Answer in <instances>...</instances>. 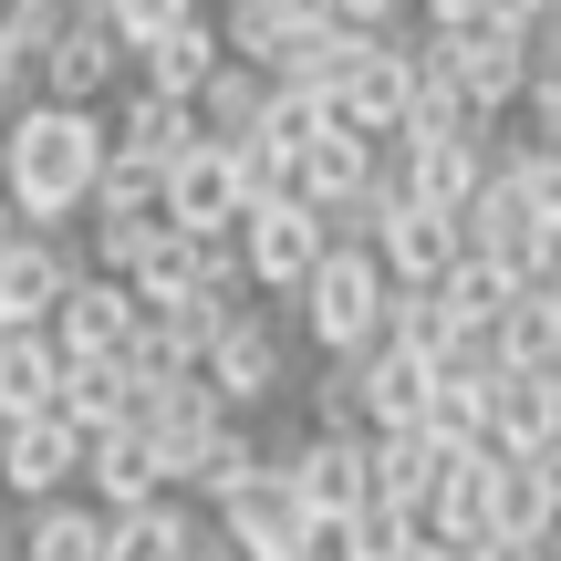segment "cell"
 I'll return each instance as SVG.
<instances>
[{
    "label": "cell",
    "mask_w": 561,
    "mask_h": 561,
    "mask_svg": "<svg viewBox=\"0 0 561 561\" xmlns=\"http://www.w3.org/2000/svg\"><path fill=\"white\" fill-rule=\"evenodd\" d=\"M104 167H115V125L83 115V104H21L11 125H0V187H11V208L32 229H73L94 219V187Z\"/></svg>",
    "instance_id": "obj_1"
},
{
    "label": "cell",
    "mask_w": 561,
    "mask_h": 561,
    "mask_svg": "<svg viewBox=\"0 0 561 561\" xmlns=\"http://www.w3.org/2000/svg\"><path fill=\"white\" fill-rule=\"evenodd\" d=\"M385 322H396V271H385L364 240H333V261H322L312 291H301V333H312L333 364H364L385 343Z\"/></svg>",
    "instance_id": "obj_2"
},
{
    "label": "cell",
    "mask_w": 561,
    "mask_h": 561,
    "mask_svg": "<svg viewBox=\"0 0 561 561\" xmlns=\"http://www.w3.org/2000/svg\"><path fill=\"white\" fill-rule=\"evenodd\" d=\"M219 541L240 551V561H312V551H322V520H312V500L291 489V468L271 458L261 479L219 510Z\"/></svg>",
    "instance_id": "obj_3"
},
{
    "label": "cell",
    "mask_w": 561,
    "mask_h": 561,
    "mask_svg": "<svg viewBox=\"0 0 561 561\" xmlns=\"http://www.w3.org/2000/svg\"><path fill=\"white\" fill-rule=\"evenodd\" d=\"M240 250H250V291L301 301V291H312V271L333 261V219H322V208H250V219H240Z\"/></svg>",
    "instance_id": "obj_4"
},
{
    "label": "cell",
    "mask_w": 561,
    "mask_h": 561,
    "mask_svg": "<svg viewBox=\"0 0 561 561\" xmlns=\"http://www.w3.org/2000/svg\"><path fill=\"white\" fill-rule=\"evenodd\" d=\"M250 219V167H240V146H187L178 167H167V229H187V240H219V229H240Z\"/></svg>",
    "instance_id": "obj_5"
},
{
    "label": "cell",
    "mask_w": 561,
    "mask_h": 561,
    "mask_svg": "<svg viewBox=\"0 0 561 561\" xmlns=\"http://www.w3.org/2000/svg\"><path fill=\"white\" fill-rule=\"evenodd\" d=\"M83 458H94V437L62 416H32V426H0V489H11L21 510H53L62 489L83 479Z\"/></svg>",
    "instance_id": "obj_6"
},
{
    "label": "cell",
    "mask_w": 561,
    "mask_h": 561,
    "mask_svg": "<svg viewBox=\"0 0 561 561\" xmlns=\"http://www.w3.org/2000/svg\"><path fill=\"white\" fill-rule=\"evenodd\" d=\"M280 468H291V489L312 500L322 530L375 510V437H301V447H280Z\"/></svg>",
    "instance_id": "obj_7"
},
{
    "label": "cell",
    "mask_w": 561,
    "mask_h": 561,
    "mask_svg": "<svg viewBox=\"0 0 561 561\" xmlns=\"http://www.w3.org/2000/svg\"><path fill=\"white\" fill-rule=\"evenodd\" d=\"M73 280H83L73 240H62V229H32V240L0 261V312H11V333H53L62 301H73Z\"/></svg>",
    "instance_id": "obj_8"
},
{
    "label": "cell",
    "mask_w": 561,
    "mask_h": 561,
    "mask_svg": "<svg viewBox=\"0 0 561 561\" xmlns=\"http://www.w3.org/2000/svg\"><path fill=\"white\" fill-rule=\"evenodd\" d=\"M458 83L479 115H510V104L541 94V32H520V21H489V32L458 42Z\"/></svg>",
    "instance_id": "obj_9"
},
{
    "label": "cell",
    "mask_w": 561,
    "mask_h": 561,
    "mask_svg": "<svg viewBox=\"0 0 561 561\" xmlns=\"http://www.w3.org/2000/svg\"><path fill=\"white\" fill-rule=\"evenodd\" d=\"M136 333H146V301H136V280H115V271H83L73 301H62V322H53V343L73 364H115Z\"/></svg>",
    "instance_id": "obj_10"
},
{
    "label": "cell",
    "mask_w": 561,
    "mask_h": 561,
    "mask_svg": "<svg viewBox=\"0 0 561 561\" xmlns=\"http://www.w3.org/2000/svg\"><path fill=\"white\" fill-rule=\"evenodd\" d=\"M83 500L94 510H157V500H178V479H167V447L146 437V426H115V437H94V458H83Z\"/></svg>",
    "instance_id": "obj_11"
},
{
    "label": "cell",
    "mask_w": 561,
    "mask_h": 561,
    "mask_svg": "<svg viewBox=\"0 0 561 561\" xmlns=\"http://www.w3.org/2000/svg\"><path fill=\"white\" fill-rule=\"evenodd\" d=\"M375 261L396 271V291H447V280H458V261H468V219H447V208H416V198H405L396 229L375 240Z\"/></svg>",
    "instance_id": "obj_12"
},
{
    "label": "cell",
    "mask_w": 561,
    "mask_h": 561,
    "mask_svg": "<svg viewBox=\"0 0 561 561\" xmlns=\"http://www.w3.org/2000/svg\"><path fill=\"white\" fill-rule=\"evenodd\" d=\"M364 396H375V437H426L437 396H447V364L405 354V343H375L364 354Z\"/></svg>",
    "instance_id": "obj_13"
},
{
    "label": "cell",
    "mask_w": 561,
    "mask_h": 561,
    "mask_svg": "<svg viewBox=\"0 0 561 561\" xmlns=\"http://www.w3.org/2000/svg\"><path fill=\"white\" fill-rule=\"evenodd\" d=\"M468 250H479V261H500V271H520V280H541V261H551V229L530 219L510 157H500V178L479 187V208H468Z\"/></svg>",
    "instance_id": "obj_14"
},
{
    "label": "cell",
    "mask_w": 561,
    "mask_h": 561,
    "mask_svg": "<svg viewBox=\"0 0 561 561\" xmlns=\"http://www.w3.org/2000/svg\"><path fill=\"white\" fill-rule=\"evenodd\" d=\"M489 178H500V146H396V187L416 208H447V219H468Z\"/></svg>",
    "instance_id": "obj_15"
},
{
    "label": "cell",
    "mask_w": 561,
    "mask_h": 561,
    "mask_svg": "<svg viewBox=\"0 0 561 561\" xmlns=\"http://www.w3.org/2000/svg\"><path fill=\"white\" fill-rule=\"evenodd\" d=\"M136 426L167 447V479H187V458H198L219 426H240V416H229V396H219L208 375H178L167 396H146V416H136Z\"/></svg>",
    "instance_id": "obj_16"
},
{
    "label": "cell",
    "mask_w": 561,
    "mask_h": 561,
    "mask_svg": "<svg viewBox=\"0 0 561 561\" xmlns=\"http://www.w3.org/2000/svg\"><path fill=\"white\" fill-rule=\"evenodd\" d=\"M115 62H136V53H125V32L104 11H83L73 32H62V53L42 62V104H83V115H94L104 83H115Z\"/></svg>",
    "instance_id": "obj_17"
},
{
    "label": "cell",
    "mask_w": 561,
    "mask_h": 561,
    "mask_svg": "<svg viewBox=\"0 0 561 561\" xmlns=\"http://www.w3.org/2000/svg\"><path fill=\"white\" fill-rule=\"evenodd\" d=\"M561 447V375H500L489 385V458H541Z\"/></svg>",
    "instance_id": "obj_18"
},
{
    "label": "cell",
    "mask_w": 561,
    "mask_h": 561,
    "mask_svg": "<svg viewBox=\"0 0 561 561\" xmlns=\"http://www.w3.org/2000/svg\"><path fill=\"white\" fill-rule=\"evenodd\" d=\"M62 385H73V354H62L53 333H11L0 343V426L62 416Z\"/></svg>",
    "instance_id": "obj_19"
},
{
    "label": "cell",
    "mask_w": 561,
    "mask_h": 561,
    "mask_svg": "<svg viewBox=\"0 0 561 561\" xmlns=\"http://www.w3.org/2000/svg\"><path fill=\"white\" fill-rule=\"evenodd\" d=\"M136 73H146V94H178V104H198L208 83L229 73V32L198 11V21H178V32H167L157 53H136Z\"/></svg>",
    "instance_id": "obj_20"
},
{
    "label": "cell",
    "mask_w": 561,
    "mask_h": 561,
    "mask_svg": "<svg viewBox=\"0 0 561 561\" xmlns=\"http://www.w3.org/2000/svg\"><path fill=\"white\" fill-rule=\"evenodd\" d=\"M115 146L125 157H146V167H178L187 146H208V125H198V104H178V94H125L115 104Z\"/></svg>",
    "instance_id": "obj_21"
},
{
    "label": "cell",
    "mask_w": 561,
    "mask_h": 561,
    "mask_svg": "<svg viewBox=\"0 0 561 561\" xmlns=\"http://www.w3.org/2000/svg\"><path fill=\"white\" fill-rule=\"evenodd\" d=\"M208 385H219V396H229V416L291 385V375H280V333H271L261 312H240V322H229V343H219V354H208Z\"/></svg>",
    "instance_id": "obj_22"
},
{
    "label": "cell",
    "mask_w": 561,
    "mask_h": 561,
    "mask_svg": "<svg viewBox=\"0 0 561 561\" xmlns=\"http://www.w3.org/2000/svg\"><path fill=\"white\" fill-rule=\"evenodd\" d=\"M447 468H458V447H447V437H375V500L426 520L437 489H447Z\"/></svg>",
    "instance_id": "obj_23"
},
{
    "label": "cell",
    "mask_w": 561,
    "mask_h": 561,
    "mask_svg": "<svg viewBox=\"0 0 561 561\" xmlns=\"http://www.w3.org/2000/svg\"><path fill=\"white\" fill-rule=\"evenodd\" d=\"M136 416H146V385L125 375V354L115 364H73V385H62V426L115 437V426H136Z\"/></svg>",
    "instance_id": "obj_24"
},
{
    "label": "cell",
    "mask_w": 561,
    "mask_h": 561,
    "mask_svg": "<svg viewBox=\"0 0 561 561\" xmlns=\"http://www.w3.org/2000/svg\"><path fill=\"white\" fill-rule=\"evenodd\" d=\"M32 520V561H115V510L94 500H53V510H21Z\"/></svg>",
    "instance_id": "obj_25"
},
{
    "label": "cell",
    "mask_w": 561,
    "mask_h": 561,
    "mask_svg": "<svg viewBox=\"0 0 561 561\" xmlns=\"http://www.w3.org/2000/svg\"><path fill=\"white\" fill-rule=\"evenodd\" d=\"M416 551H426V520L416 510H385V500L322 530V561H416Z\"/></svg>",
    "instance_id": "obj_26"
},
{
    "label": "cell",
    "mask_w": 561,
    "mask_h": 561,
    "mask_svg": "<svg viewBox=\"0 0 561 561\" xmlns=\"http://www.w3.org/2000/svg\"><path fill=\"white\" fill-rule=\"evenodd\" d=\"M271 104H280V83H271V73H250V62H229V73L198 94V125H208L219 146H250V136L271 125Z\"/></svg>",
    "instance_id": "obj_27"
},
{
    "label": "cell",
    "mask_w": 561,
    "mask_h": 561,
    "mask_svg": "<svg viewBox=\"0 0 561 561\" xmlns=\"http://www.w3.org/2000/svg\"><path fill=\"white\" fill-rule=\"evenodd\" d=\"M261 468H271V447L250 437V426H219V437H208L198 458H187V479H178V489H198L208 510H229V500H240L250 479H261Z\"/></svg>",
    "instance_id": "obj_28"
},
{
    "label": "cell",
    "mask_w": 561,
    "mask_h": 561,
    "mask_svg": "<svg viewBox=\"0 0 561 561\" xmlns=\"http://www.w3.org/2000/svg\"><path fill=\"white\" fill-rule=\"evenodd\" d=\"M198 520H187V500H157V510H125L115 520V561H198Z\"/></svg>",
    "instance_id": "obj_29"
},
{
    "label": "cell",
    "mask_w": 561,
    "mask_h": 561,
    "mask_svg": "<svg viewBox=\"0 0 561 561\" xmlns=\"http://www.w3.org/2000/svg\"><path fill=\"white\" fill-rule=\"evenodd\" d=\"M551 530H561L551 479H541L530 458H500V541H541V551H551Z\"/></svg>",
    "instance_id": "obj_30"
},
{
    "label": "cell",
    "mask_w": 561,
    "mask_h": 561,
    "mask_svg": "<svg viewBox=\"0 0 561 561\" xmlns=\"http://www.w3.org/2000/svg\"><path fill=\"white\" fill-rule=\"evenodd\" d=\"M385 343H405V354L447 364V354L468 343V322H458V301H447V291H396V322H385Z\"/></svg>",
    "instance_id": "obj_31"
},
{
    "label": "cell",
    "mask_w": 561,
    "mask_h": 561,
    "mask_svg": "<svg viewBox=\"0 0 561 561\" xmlns=\"http://www.w3.org/2000/svg\"><path fill=\"white\" fill-rule=\"evenodd\" d=\"M312 437H375L364 364H322V375H312Z\"/></svg>",
    "instance_id": "obj_32"
},
{
    "label": "cell",
    "mask_w": 561,
    "mask_h": 561,
    "mask_svg": "<svg viewBox=\"0 0 561 561\" xmlns=\"http://www.w3.org/2000/svg\"><path fill=\"white\" fill-rule=\"evenodd\" d=\"M94 219H167V167H146V157L115 146V167H104V187H94Z\"/></svg>",
    "instance_id": "obj_33"
},
{
    "label": "cell",
    "mask_w": 561,
    "mask_h": 561,
    "mask_svg": "<svg viewBox=\"0 0 561 561\" xmlns=\"http://www.w3.org/2000/svg\"><path fill=\"white\" fill-rule=\"evenodd\" d=\"M83 11H104V21H115V32H125V53H157V42L178 32V21H198L208 0H83Z\"/></svg>",
    "instance_id": "obj_34"
},
{
    "label": "cell",
    "mask_w": 561,
    "mask_h": 561,
    "mask_svg": "<svg viewBox=\"0 0 561 561\" xmlns=\"http://www.w3.org/2000/svg\"><path fill=\"white\" fill-rule=\"evenodd\" d=\"M0 21H11V42L32 53V73H42V62L62 53V32L83 21V0H0Z\"/></svg>",
    "instance_id": "obj_35"
},
{
    "label": "cell",
    "mask_w": 561,
    "mask_h": 561,
    "mask_svg": "<svg viewBox=\"0 0 561 561\" xmlns=\"http://www.w3.org/2000/svg\"><path fill=\"white\" fill-rule=\"evenodd\" d=\"M510 178H520V198H530V219L561 240V146H510Z\"/></svg>",
    "instance_id": "obj_36"
},
{
    "label": "cell",
    "mask_w": 561,
    "mask_h": 561,
    "mask_svg": "<svg viewBox=\"0 0 561 561\" xmlns=\"http://www.w3.org/2000/svg\"><path fill=\"white\" fill-rule=\"evenodd\" d=\"M167 240V219H94V271H115V280H136L146 271V250Z\"/></svg>",
    "instance_id": "obj_37"
},
{
    "label": "cell",
    "mask_w": 561,
    "mask_h": 561,
    "mask_svg": "<svg viewBox=\"0 0 561 561\" xmlns=\"http://www.w3.org/2000/svg\"><path fill=\"white\" fill-rule=\"evenodd\" d=\"M416 11H426V32L468 42V32H489V21H500V0H416Z\"/></svg>",
    "instance_id": "obj_38"
},
{
    "label": "cell",
    "mask_w": 561,
    "mask_h": 561,
    "mask_svg": "<svg viewBox=\"0 0 561 561\" xmlns=\"http://www.w3.org/2000/svg\"><path fill=\"white\" fill-rule=\"evenodd\" d=\"M21 83H42V73H32V53L11 42V21H0V104H11V115H21Z\"/></svg>",
    "instance_id": "obj_39"
},
{
    "label": "cell",
    "mask_w": 561,
    "mask_h": 561,
    "mask_svg": "<svg viewBox=\"0 0 561 561\" xmlns=\"http://www.w3.org/2000/svg\"><path fill=\"white\" fill-rule=\"evenodd\" d=\"M333 11H343V21H354V32H396V21H405V11H416V0H333Z\"/></svg>",
    "instance_id": "obj_40"
},
{
    "label": "cell",
    "mask_w": 561,
    "mask_h": 561,
    "mask_svg": "<svg viewBox=\"0 0 561 561\" xmlns=\"http://www.w3.org/2000/svg\"><path fill=\"white\" fill-rule=\"evenodd\" d=\"M0 561H32V520L21 510H0Z\"/></svg>",
    "instance_id": "obj_41"
},
{
    "label": "cell",
    "mask_w": 561,
    "mask_h": 561,
    "mask_svg": "<svg viewBox=\"0 0 561 561\" xmlns=\"http://www.w3.org/2000/svg\"><path fill=\"white\" fill-rule=\"evenodd\" d=\"M21 240H32V219H21V208H11V187H0V261H11Z\"/></svg>",
    "instance_id": "obj_42"
},
{
    "label": "cell",
    "mask_w": 561,
    "mask_h": 561,
    "mask_svg": "<svg viewBox=\"0 0 561 561\" xmlns=\"http://www.w3.org/2000/svg\"><path fill=\"white\" fill-rule=\"evenodd\" d=\"M479 561H561V551H541V541H489Z\"/></svg>",
    "instance_id": "obj_43"
},
{
    "label": "cell",
    "mask_w": 561,
    "mask_h": 561,
    "mask_svg": "<svg viewBox=\"0 0 561 561\" xmlns=\"http://www.w3.org/2000/svg\"><path fill=\"white\" fill-rule=\"evenodd\" d=\"M541 83H551V94H561V21H551V32H541Z\"/></svg>",
    "instance_id": "obj_44"
},
{
    "label": "cell",
    "mask_w": 561,
    "mask_h": 561,
    "mask_svg": "<svg viewBox=\"0 0 561 561\" xmlns=\"http://www.w3.org/2000/svg\"><path fill=\"white\" fill-rule=\"evenodd\" d=\"M530 291H551V312H561V240H551V261H541V280Z\"/></svg>",
    "instance_id": "obj_45"
},
{
    "label": "cell",
    "mask_w": 561,
    "mask_h": 561,
    "mask_svg": "<svg viewBox=\"0 0 561 561\" xmlns=\"http://www.w3.org/2000/svg\"><path fill=\"white\" fill-rule=\"evenodd\" d=\"M530 468H541V479H551V500H561V447H541V458H530Z\"/></svg>",
    "instance_id": "obj_46"
},
{
    "label": "cell",
    "mask_w": 561,
    "mask_h": 561,
    "mask_svg": "<svg viewBox=\"0 0 561 561\" xmlns=\"http://www.w3.org/2000/svg\"><path fill=\"white\" fill-rule=\"evenodd\" d=\"M208 11H240V0H208Z\"/></svg>",
    "instance_id": "obj_47"
},
{
    "label": "cell",
    "mask_w": 561,
    "mask_h": 561,
    "mask_svg": "<svg viewBox=\"0 0 561 561\" xmlns=\"http://www.w3.org/2000/svg\"><path fill=\"white\" fill-rule=\"evenodd\" d=\"M0 343H11V312H0Z\"/></svg>",
    "instance_id": "obj_48"
},
{
    "label": "cell",
    "mask_w": 561,
    "mask_h": 561,
    "mask_svg": "<svg viewBox=\"0 0 561 561\" xmlns=\"http://www.w3.org/2000/svg\"><path fill=\"white\" fill-rule=\"evenodd\" d=\"M0 125H11V104H0Z\"/></svg>",
    "instance_id": "obj_49"
},
{
    "label": "cell",
    "mask_w": 561,
    "mask_h": 561,
    "mask_svg": "<svg viewBox=\"0 0 561 561\" xmlns=\"http://www.w3.org/2000/svg\"><path fill=\"white\" fill-rule=\"evenodd\" d=\"M312 561H322V551H312Z\"/></svg>",
    "instance_id": "obj_50"
}]
</instances>
